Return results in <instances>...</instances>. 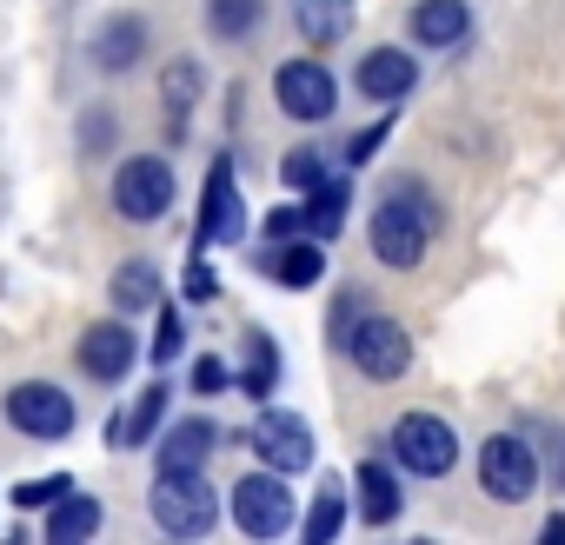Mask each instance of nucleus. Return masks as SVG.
<instances>
[{
	"mask_svg": "<svg viewBox=\"0 0 565 545\" xmlns=\"http://www.w3.org/2000/svg\"><path fill=\"white\" fill-rule=\"evenodd\" d=\"M213 446H220L213 419H180V426H167V439H160V472H200V466L213 459Z\"/></svg>",
	"mask_w": 565,
	"mask_h": 545,
	"instance_id": "obj_17",
	"label": "nucleus"
},
{
	"mask_svg": "<svg viewBox=\"0 0 565 545\" xmlns=\"http://www.w3.org/2000/svg\"><path fill=\"white\" fill-rule=\"evenodd\" d=\"M294 233H307V213H300V206H273V213H266V239H273V246L294 239Z\"/></svg>",
	"mask_w": 565,
	"mask_h": 545,
	"instance_id": "obj_33",
	"label": "nucleus"
},
{
	"mask_svg": "<svg viewBox=\"0 0 565 545\" xmlns=\"http://www.w3.org/2000/svg\"><path fill=\"white\" fill-rule=\"evenodd\" d=\"M41 532H47V545H81V538H94V532H100V499L81 492V485L61 492V499L47 505V525H41Z\"/></svg>",
	"mask_w": 565,
	"mask_h": 545,
	"instance_id": "obj_19",
	"label": "nucleus"
},
{
	"mask_svg": "<svg viewBox=\"0 0 565 545\" xmlns=\"http://www.w3.org/2000/svg\"><path fill=\"white\" fill-rule=\"evenodd\" d=\"M213 293H220V280H213V266H206V259H193V266H186V300L200 307V300H213Z\"/></svg>",
	"mask_w": 565,
	"mask_h": 545,
	"instance_id": "obj_35",
	"label": "nucleus"
},
{
	"mask_svg": "<svg viewBox=\"0 0 565 545\" xmlns=\"http://www.w3.org/2000/svg\"><path fill=\"white\" fill-rule=\"evenodd\" d=\"M406 28H413L419 47H459L466 28H472V8H466V0H419Z\"/></svg>",
	"mask_w": 565,
	"mask_h": 545,
	"instance_id": "obj_16",
	"label": "nucleus"
},
{
	"mask_svg": "<svg viewBox=\"0 0 565 545\" xmlns=\"http://www.w3.org/2000/svg\"><path fill=\"white\" fill-rule=\"evenodd\" d=\"M433 233H439V200L419 180H393L373 206V253L386 266H419Z\"/></svg>",
	"mask_w": 565,
	"mask_h": 545,
	"instance_id": "obj_1",
	"label": "nucleus"
},
{
	"mask_svg": "<svg viewBox=\"0 0 565 545\" xmlns=\"http://www.w3.org/2000/svg\"><path fill=\"white\" fill-rule=\"evenodd\" d=\"M180 346H186V320H180L173 307H160V333H153V360L167 366V360H180Z\"/></svg>",
	"mask_w": 565,
	"mask_h": 545,
	"instance_id": "obj_30",
	"label": "nucleus"
},
{
	"mask_svg": "<svg viewBox=\"0 0 565 545\" xmlns=\"http://www.w3.org/2000/svg\"><path fill=\"white\" fill-rule=\"evenodd\" d=\"M347 360L366 373V380H399L406 366H413V340H406V327L399 320H386V313H353V327H347Z\"/></svg>",
	"mask_w": 565,
	"mask_h": 545,
	"instance_id": "obj_5",
	"label": "nucleus"
},
{
	"mask_svg": "<svg viewBox=\"0 0 565 545\" xmlns=\"http://www.w3.org/2000/svg\"><path fill=\"white\" fill-rule=\"evenodd\" d=\"M273 100L287 107L294 120H333V107H340V81L313 61V54H300V61H279V74H273Z\"/></svg>",
	"mask_w": 565,
	"mask_h": 545,
	"instance_id": "obj_9",
	"label": "nucleus"
},
{
	"mask_svg": "<svg viewBox=\"0 0 565 545\" xmlns=\"http://www.w3.org/2000/svg\"><path fill=\"white\" fill-rule=\"evenodd\" d=\"M386 439H393V459L406 472H419V479H446L459 466V432L439 413H399Z\"/></svg>",
	"mask_w": 565,
	"mask_h": 545,
	"instance_id": "obj_3",
	"label": "nucleus"
},
{
	"mask_svg": "<svg viewBox=\"0 0 565 545\" xmlns=\"http://www.w3.org/2000/svg\"><path fill=\"white\" fill-rule=\"evenodd\" d=\"M114 307H120V313H147V307H160V272H153L147 259H127V266L114 272Z\"/></svg>",
	"mask_w": 565,
	"mask_h": 545,
	"instance_id": "obj_24",
	"label": "nucleus"
},
{
	"mask_svg": "<svg viewBox=\"0 0 565 545\" xmlns=\"http://www.w3.org/2000/svg\"><path fill=\"white\" fill-rule=\"evenodd\" d=\"M173 206V167L160 153H134L114 167V213L120 220H160Z\"/></svg>",
	"mask_w": 565,
	"mask_h": 545,
	"instance_id": "obj_8",
	"label": "nucleus"
},
{
	"mask_svg": "<svg viewBox=\"0 0 565 545\" xmlns=\"http://www.w3.org/2000/svg\"><path fill=\"white\" fill-rule=\"evenodd\" d=\"M246 446L259 452V466L287 472V479H294V472H307V466H313V452H320V446H313V426H307L300 413H259V419H253V432H246Z\"/></svg>",
	"mask_w": 565,
	"mask_h": 545,
	"instance_id": "obj_10",
	"label": "nucleus"
},
{
	"mask_svg": "<svg viewBox=\"0 0 565 545\" xmlns=\"http://www.w3.org/2000/svg\"><path fill=\"white\" fill-rule=\"evenodd\" d=\"M273 280L287 287V293H307V287H320V280H327V239H313V233L279 239V253H273Z\"/></svg>",
	"mask_w": 565,
	"mask_h": 545,
	"instance_id": "obj_15",
	"label": "nucleus"
},
{
	"mask_svg": "<svg viewBox=\"0 0 565 545\" xmlns=\"http://www.w3.org/2000/svg\"><path fill=\"white\" fill-rule=\"evenodd\" d=\"M134 360H140V340H134L127 320H94V327L81 333V373H87V380L114 386V380L134 373Z\"/></svg>",
	"mask_w": 565,
	"mask_h": 545,
	"instance_id": "obj_12",
	"label": "nucleus"
},
{
	"mask_svg": "<svg viewBox=\"0 0 565 545\" xmlns=\"http://www.w3.org/2000/svg\"><path fill=\"white\" fill-rule=\"evenodd\" d=\"M239 393H253V399H266L273 386H279V346L266 340V333H246V353H239V380H233Z\"/></svg>",
	"mask_w": 565,
	"mask_h": 545,
	"instance_id": "obj_23",
	"label": "nucleus"
},
{
	"mask_svg": "<svg viewBox=\"0 0 565 545\" xmlns=\"http://www.w3.org/2000/svg\"><path fill=\"white\" fill-rule=\"evenodd\" d=\"M226 386H233V366H226V360H213V353H200V360H193V393H206V399H213V393H226Z\"/></svg>",
	"mask_w": 565,
	"mask_h": 545,
	"instance_id": "obj_31",
	"label": "nucleus"
},
{
	"mask_svg": "<svg viewBox=\"0 0 565 545\" xmlns=\"http://www.w3.org/2000/svg\"><path fill=\"white\" fill-rule=\"evenodd\" d=\"M347 200H353V186H347L340 173H327V180L307 193V206H300V213H307V233H313V239H333V233L347 226Z\"/></svg>",
	"mask_w": 565,
	"mask_h": 545,
	"instance_id": "obj_22",
	"label": "nucleus"
},
{
	"mask_svg": "<svg viewBox=\"0 0 565 545\" xmlns=\"http://www.w3.org/2000/svg\"><path fill=\"white\" fill-rule=\"evenodd\" d=\"M353 485H360V519H366V525H393V519H399L406 492H399V479H393L386 459H360Z\"/></svg>",
	"mask_w": 565,
	"mask_h": 545,
	"instance_id": "obj_18",
	"label": "nucleus"
},
{
	"mask_svg": "<svg viewBox=\"0 0 565 545\" xmlns=\"http://www.w3.org/2000/svg\"><path fill=\"white\" fill-rule=\"evenodd\" d=\"M294 28H300L313 47H333V41H347V28H353V0H294Z\"/></svg>",
	"mask_w": 565,
	"mask_h": 545,
	"instance_id": "obj_21",
	"label": "nucleus"
},
{
	"mask_svg": "<svg viewBox=\"0 0 565 545\" xmlns=\"http://www.w3.org/2000/svg\"><path fill=\"white\" fill-rule=\"evenodd\" d=\"M279 180H287L294 193H313V186L327 180V153H320V147H294L287 160H279Z\"/></svg>",
	"mask_w": 565,
	"mask_h": 545,
	"instance_id": "obj_28",
	"label": "nucleus"
},
{
	"mask_svg": "<svg viewBox=\"0 0 565 545\" xmlns=\"http://www.w3.org/2000/svg\"><path fill=\"white\" fill-rule=\"evenodd\" d=\"M74 399H67V386H47V380H21L14 393H8V426L21 432V439H34V446H54V439H67L74 432Z\"/></svg>",
	"mask_w": 565,
	"mask_h": 545,
	"instance_id": "obj_6",
	"label": "nucleus"
},
{
	"mask_svg": "<svg viewBox=\"0 0 565 545\" xmlns=\"http://www.w3.org/2000/svg\"><path fill=\"white\" fill-rule=\"evenodd\" d=\"M61 492H74V479H67V472H41V479H21V485H14L8 499H14L21 512H47V505H54Z\"/></svg>",
	"mask_w": 565,
	"mask_h": 545,
	"instance_id": "obj_29",
	"label": "nucleus"
},
{
	"mask_svg": "<svg viewBox=\"0 0 565 545\" xmlns=\"http://www.w3.org/2000/svg\"><path fill=\"white\" fill-rule=\"evenodd\" d=\"M160 100H167V114H173V140L186 133V114H193V100H200V67L193 61H167V74H160Z\"/></svg>",
	"mask_w": 565,
	"mask_h": 545,
	"instance_id": "obj_25",
	"label": "nucleus"
},
{
	"mask_svg": "<svg viewBox=\"0 0 565 545\" xmlns=\"http://www.w3.org/2000/svg\"><path fill=\"white\" fill-rule=\"evenodd\" d=\"M386 133H393V120H373L366 133H353V140H347V160H353V167H366V160L386 147Z\"/></svg>",
	"mask_w": 565,
	"mask_h": 545,
	"instance_id": "obj_32",
	"label": "nucleus"
},
{
	"mask_svg": "<svg viewBox=\"0 0 565 545\" xmlns=\"http://www.w3.org/2000/svg\"><path fill=\"white\" fill-rule=\"evenodd\" d=\"M539 479H545V466H539V446H532V439H519V432H492V439L479 446V485H486L499 505L532 499Z\"/></svg>",
	"mask_w": 565,
	"mask_h": 545,
	"instance_id": "obj_4",
	"label": "nucleus"
},
{
	"mask_svg": "<svg viewBox=\"0 0 565 545\" xmlns=\"http://www.w3.org/2000/svg\"><path fill=\"white\" fill-rule=\"evenodd\" d=\"M87 54H94L100 74H127V67H140V54H147V21H140V14H107Z\"/></svg>",
	"mask_w": 565,
	"mask_h": 545,
	"instance_id": "obj_14",
	"label": "nucleus"
},
{
	"mask_svg": "<svg viewBox=\"0 0 565 545\" xmlns=\"http://www.w3.org/2000/svg\"><path fill=\"white\" fill-rule=\"evenodd\" d=\"M233 525L246 532V538H279L294 525V492H287V472H246L239 485H233Z\"/></svg>",
	"mask_w": 565,
	"mask_h": 545,
	"instance_id": "obj_7",
	"label": "nucleus"
},
{
	"mask_svg": "<svg viewBox=\"0 0 565 545\" xmlns=\"http://www.w3.org/2000/svg\"><path fill=\"white\" fill-rule=\"evenodd\" d=\"M353 87H360L366 100H406V94L419 87V67H413L406 47H373V54L360 61V74H353Z\"/></svg>",
	"mask_w": 565,
	"mask_h": 545,
	"instance_id": "obj_13",
	"label": "nucleus"
},
{
	"mask_svg": "<svg viewBox=\"0 0 565 545\" xmlns=\"http://www.w3.org/2000/svg\"><path fill=\"white\" fill-rule=\"evenodd\" d=\"M539 446H552V472H558V485H565V432H545Z\"/></svg>",
	"mask_w": 565,
	"mask_h": 545,
	"instance_id": "obj_36",
	"label": "nucleus"
},
{
	"mask_svg": "<svg viewBox=\"0 0 565 545\" xmlns=\"http://www.w3.org/2000/svg\"><path fill=\"white\" fill-rule=\"evenodd\" d=\"M266 14V0H206V28L213 41H246Z\"/></svg>",
	"mask_w": 565,
	"mask_h": 545,
	"instance_id": "obj_26",
	"label": "nucleus"
},
{
	"mask_svg": "<svg viewBox=\"0 0 565 545\" xmlns=\"http://www.w3.org/2000/svg\"><path fill=\"white\" fill-rule=\"evenodd\" d=\"M167 380H153V386H140V399H134V413H120L114 426H107V439L114 446H153V432H160V419H167Z\"/></svg>",
	"mask_w": 565,
	"mask_h": 545,
	"instance_id": "obj_20",
	"label": "nucleus"
},
{
	"mask_svg": "<svg viewBox=\"0 0 565 545\" xmlns=\"http://www.w3.org/2000/svg\"><path fill=\"white\" fill-rule=\"evenodd\" d=\"M545 538H552V545L565 538V512H552V519H545Z\"/></svg>",
	"mask_w": 565,
	"mask_h": 545,
	"instance_id": "obj_37",
	"label": "nucleus"
},
{
	"mask_svg": "<svg viewBox=\"0 0 565 545\" xmlns=\"http://www.w3.org/2000/svg\"><path fill=\"white\" fill-rule=\"evenodd\" d=\"M340 525H347V499H340V485H320V499L307 512V538L327 545V538H340Z\"/></svg>",
	"mask_w": 565,
	"mask_h": 545,
	"instance_id": "obj_27",
	"label": "nucleus"
},
{
	"mask_svg": "<svg viewBox=\"0 0 565 545\" xmlns=\"http://www.w3.org/2000/svg\"><path fill=\"white\" fill-rule=\"evenodd\" d=\"M246 233V200H239V180H233V160H213L206 173V193H200V233L193 246H233Z\"/></svg>",
	"mask_w": 565,
	"mask_h": 545,
	"instance_id": "obj_11",
	"label": "nucleus"
},
{
	"mask_svg": "<svg viewBox=\"0 0 565 545\" xmlns=\"http://www.w3.org/2000/svg\"><path fill=\"white\" fill-rule=\"evenodd\" d=\"M147 505H153V525L167 538H206L213 519H220V499H213V485L200 472H160Z\"/></svg>",
	"mask_w": 565,
	"mask_h": 545,
	"instance_id": "obj_2",
	"label": "nucleus"
},
{
	"mask_svg": "<svg viewBox=\"0 0 565 545\" xmlns=\"http://www.w3.org/2000/svg\"><path fill=\"white\" fill-rule=\"evenodd\" d=\"M81 147H87V153L114 147V114H107V107H94V114H87V133H81Z\"/></svg>",
	"mask_w": 565,
	"mask_h": 545,
	"instance_id": "obj_34",
	"label": "nucleus"
}]
</instances>
